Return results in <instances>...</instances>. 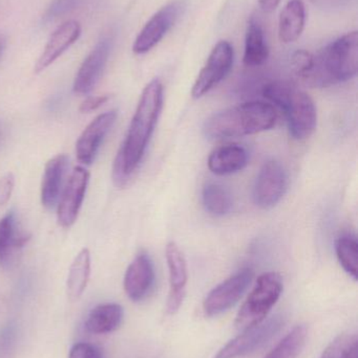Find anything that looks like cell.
<instances>
[{
    "instance_id": "obj_1",
    "label": "cell",
    "mask_w": 358,
    "mask_h": 358,
    "mask_svg": "<svg viewBox=\"0 0 358 358\" xmlns=\"http://www.w3.org/2000/svg\"><path fill=\"white\" fill-rule=\"evenodd\" d=\"M163 100V84L159 79L151 80L143 90L125 140L113 162V180L117 187L125 185L142 162L161 115Z\"/></svg>"
},
{
    "instance_id": "obj_2",
    "label": "cell",
    "mask_w": 358,
    "mask_h": 358,
    "mask_svg": "<svg viewBox=\"0 0 358 358\" xmlns=\"http://www.w3.org/2000/svg\"><path fill=\"white\" fill-rule=\"evenodd\" d=\"M358 34L349 31L311 56L308 65L296 76L309 87H329L349 81L357 76Z\"/></svg>"
},
{
    "instance_id": "obj_3",
    "label": "cell",
    "mask_w": 358,
    "mask_h": 358,
    "mask_svg": "<svg viewBox=\"0 0 358 358\" xmlns=\"http://www.w3.org/2000/svg\"><path fill=\"white\" fill-rule=\"evenodd\" d=\"M277 117L273 105L254 101L214 113L206 120L203 131L210 140L243 138L270 130Z\"/></svg>"
},
{
    "instance_id": "obj_4",
    "label": "cell",
    "mask_w": 358,
    "mask_h": 358,
    "mask_svg": "<svg viewBox=\"0 0 358 358\" xmlns=\"http://www.w3.org/2000/svg\"><path fill=\"white\" fill-rule=\"evenodd\" d=\"M263 96L285 113L290 136L296 141L310 138L317 128L315 101L307 92L286 81H273L263 87Z\"/></svg>"
},
{
    "instance_id": "obj_5",
    "label": "cell",
    "mask_w": 358,
    "mask_h": 358,
    "mask_svg": "<svg viewBox=\"0 0 358 358\" xmlns=\"http://www.w3.org/2000/svg\"><path fill=\"white\" fill-rule=\"evenodd\" d=\"M283 288V279L279 273L270 271L261 275L237 313L235 328L244 331L264 322L281 298Z\"/></svg>"
},
{
    "instance_id": "obj_6",
    "label": "cell",
    "mask_w": 358,
    "mask_h": 358,
    "mask_svg": "<svg viewBox=\"0 0 358 358\" xmlns=\"http://www.w3.org/2000/svg\"><path fill=\"white\" fill-rule=\"evenodd\" d=\"M284 323L283 315H273L267 321L242 331L221 348L214 358H239L250 355L273 340L283 328Z\"/></svg>"
},
{
    "instance_id": "obj_7",
    "label": "cell",
    "mask_w": 358,
    "mask_h": 358,
    "mask_svg": "<svg viewBox=\"0 0 358 358\" xmlns=\"http://www.w3.org/2000/svg\"><path fill=\"white\" fill-rule=\"evenodd\" d=\"M185 8L184 0H174L160 8L137 36L132 44V52L143 55L153 50L174 27Z\"/></svg>"
},
{
    "instance_id": "obj_8",
    "label": "cell",
    "mask_w": 358,
    "mask_h": 358,
    "mask_svg": "<svg viewBox=\"0 0 358 358\" xmlns=\"http://www.w3.org/2000/svg\"><path fill=\"white\" fill-rule=\"evenodd\" d=\"M252 279L254 271L250 268H243L219 284L204 300V315L214 317L229 310L245 294Z\"/></svg>"
},
{
    "instance_id": "obj_9",
    "label": "cell",
    "mask_w": 358,
    "mask_h": 358,
    "mask_svg": "<svg viewBox=\"0 0 358 358\" xmlns=\"http://www.w3.org/2000/svg\"><path fill=\"white\" fill-rule=\"evenodd\" d=\"M233 59L235 52L233 45L225 40L219 42L210 52L205 66L200 71L193 84L191 90L193 98H202L222 82L233 69Z\"/></svg>"
},
{
    "instance_id": "obj_10",
    "label": "cell",
    "mask_w": 358,
    "mask_h": 358,
    "mask_svg": "<svg viewBox=\"0 0 358 358\" xmlns=\"http://www.w3.org/2000/svg\"><path fill=\"white\" fill-rule=\"evenodd\" d=\"M288 189V174L277 161H268L263 165L254 187V203L261 208L277 206Z\"/></svg>"
},
{
    "instance_id": "obj_11",
    "label": "cell",
    "mask_w": 358,
    "mask_h": 358,
    "mask_svg": "<svg viewBox=\"0 0 358 358\" xmlns=\"http://www.w3.org/2000/svg\"><path fill=\"white\" fill-rule=\"evenodd\" d=\"M90 176V172L82 167H76L71 172L58 201L57 218L61 227L67 229L77 220L82 202L85 197Z\"/></svg>"
},
{
    "instance_id": "obj_12",
    "label": "cell",
    "mask_w": 358,
    "mask_h": 358,
    "mask_svg": "<svg viewBox=\"0 0 358 358\" xmlns=\"http://www.w3.org/2000/svg\"><path fill=\"white\" fill-rule=\"evenodd\" d=\"M111 45H113L111 38L103 37L90 50L76 73L73 84V90L75 94L83 96V94H90L94 90L106 67L111 52Z\"/></svg>"
},
{
    "instance_id": "obj_13",
    "label": "cell",
    "mask_w": 358,
    "mask_h": 358,
    "mask_svg": "<svg viewBox=\"0 0 358 358\" xmlns=\"http://www.w3.org/2000/svg\"><path fill=\"white\" fill-rule=\"evenodd\" d=\"M166 261L170 273V294H168L166 311L168 315H174L180 310L188 281V271L184 254L176 242H170L166 246Z\"/></svg>"
},
{
    "instance_id": "obj_14",
    "label": "cell",
    "mask_w": 358,
    "mask_h": 358,
    "mask_svg": "<svg viewBox=\"0 0 358 358\" xmlns=\"http://www.w3.org/2000/svg\"><path fill=\"white\" fill-rule=\"evenodd\" d=\"M117 110L107 111L95 117L76 143V157L83 165L94 162L106 134L117 120Z\"/></svg>"
},
{
    "instance_id": "obj_15",
    "label": "cell",
    "mask_w": 358,
    "mask_h": 358,
    "mask_svg": "<svg viewBox=\"0 0 358 358\" xmlns=\"http://www.w3.org/2000/svg\"><path fill=\"white\" fill-rule=\"evenodd\" d=\"M155 283L153 261L146 252H140L134 259L124 277V290L132 302L146 298Z\"/></svg>"
},
{
    "instance_id": "obj_16",
    "label": "cell",
    "mask_w": 358,
    "mask_h": 358,
    "mask_svg": "<svg viewBox=\"0 0 358 358\" xmlns=\"http://www.w3.org/2000/svg\"><path fill=\"white\" fill-rule=\"evenodd\" d=\"M81 35V25L78 21L67 20L59 25L44 46L43 52L35 64L34 71L41 73L52 65L63 52H67L74 43H76Z\"/></svg>"
},
{
    "instance_id": "obj_17",
    "label": "cell",
    "mask_w": 358,
    "mask_h": 358,
    "mask_svg": "<svg viewBox=\"0 0 358 358\" xmlns=\"http://www.w3.org/2000/svg\"><path fill=\"white\" fill-rule=\"evenodd\" d=\"M67 166L69 157L65 155H56L46 164L40 189V198L44 208H53L59 201Z\"/></svg>"
},
{
    "instance_id": "obj_18",
    "label": "cell",
    "mask_w": 358,
    "mask_h": 358,
    "mask_svg": "<svg viewBox=\"0 0 358 358\" xmlns=\"http://www.w3.org/2000/svg\"><path fill=\"white\" fill-rule=\"evenodd\" d=\"M248 159L249 157L244 147L225 145L212 151L208 157V168L216 176H230L245 169Z\"/></svg>"
},
{
    "instance_id": "obj_19",
    "label": "cell",
    "mask_w": 358,
    "mask_h": 358,
    "mask_svg": "<svg viewBox=\"0 0 358 358\" xmlns=\"http://www.w3.org/2000/svg\"><path fill=\"white\" fill-rule=\"evenodd\" d=\"M31 236L19 231L14 212H8L0 219V266L10 267L15 252L25 246Z\"/></svg>"
},
{
    "instance_id": "obj_20",
    "label": "cell",
    "mask_w": 358,
    "mask_h": 358,
    "mask_svg": "<svg viewBox=\"0 0 358 358\" xmlns=\"http://www.w3.org/2000/svg\"><path fill=\"white\" fill-rule=\"evenodd\" d=\"M124 310L121 305L105 303L95 307L88 313L85 329L92 334H107L119 329L123 322Z\"/></svg>"
},
{
    "instance_id": "obj_21",
    "label": "cell",
    "mask_w": 358,
    "mask_h": 358,
    "mask_svg": "<svg viewBox=\"0 0 358 358\" xmlns=\"http://www.w3.org/2000/svg\"><path fill=\"white\" fill-rule=\"evenodd\" d=\"M306 8L302 0H290L280 15L279 38L285 44L296 41L304 31Z\"/></svg>"
},
{
    "instance_id": "obj_22",
    "label": "cell",
    "mask_w": 358,
    "mask_h": 358,
    "mask_svg": "<svg viewBox=\"0 0 358 358\" xmlns=\"http://www.w3.org/2000/svg\"><path fill=\"white\" fill-rule=\"evenodd\" d=\"M269 57V48L265 41L264 31L254 18L248 22L245 36L243 62L246 66H261Z\"/></svg>"
},
{
    "instance_id": "obj_23",
    "label": "cell",
    "mask_w": 358,
    "mask_h": 358,
    "mask_svg": "<svg viewBox=\"0 0 358 358\" xmlns=\"http://www.w3.org/2000/svg\"><path fill=\"white\" fill-rule=\"evenodd\" d=\"M90 275V252L88 248H83L74 259L67 275V292L71 302L81 298L88 286Z\"/></svg>"
},
{
    "instance_id": "obj_24",
    "label": "cell",
    "mask_w": 358,
    "mask_h": 358,
    "mask_svg": "<svg viewBox=\"0 0 358 358\" xmlns=\"http://www.w3.org/2000/svg\"><path fill=\"white\" fill-rule=\"evenodd\" d=\"M202 199L205 210L214 216H225L233 208V194L221 183H207L204 187Z\"/></svg>"
},
{
    "instance_id": "obj_25",
    "label": "cell",
    "mask_w": 358,
    "mask_h": 358,
    "mask_svg": "<svg viewBox=\"0 0 358 358\" xmlns=\"http://www.w3.org/2000/svg\"><path fill=\"white\" fill-rule=\"evenodd\" d=\"M307 336L306 325L296 326L264 358H298L306 345Z\"/></svg>"
},
{
    "instance_id": "obj_26",
    "label": "cell",
    "mask_w": 358,
    "mask_h": 358,
    "mask_svg": "<svg viewBox=\"0 0 358 358\" xmlns=\"http://www.w3.org/2000/svg\"><path fill=\"white\" fill-rule=\"evenodd\" d=\"M336 252L340 264L350 277L357 281L358 269V242L351 234H344L336 239Z\"/></svg>"
},
{
    "instance_id": "obj_27",
    "label": "cell",
    "mask_w": 358,
    "mask_h": 358,
    "mask_svg": "<svg viewBox=\"0 0 358 358\" xmlns=\"http://www.w3.org/2000/svg\"><path fill=\"white\" fill-rule=\"evenodd\" d=\"M319 358H357V334H340L330 343Z\"/></svg>"
},
{
    "instance_id": "obj_28",
    "label": "cell",
    "mask_w": 358,
    "mask_h": 358,
    "mask_svg": "<svg viewBox=\"0 0 358 358\" xmlns=\"http://www.w3.org/2000/svg\"><path fill=\"white\" fill-rule=\"evenodd\" d=\"M18 345V330L14 322H8L0 329V358H13Z\"/></svg>"
},
{
    "instance_id": "obj_29",
    "label": "cell",
    "mask_w": 358,
    "mask_h": 358,
    "mask_svg": "<svg viewBox=\"0 0 358 358\" xmlns=\"http://www.w3.org/2000/svg\"><path fill=\"white\" fill-rule=\"evenodd\" d=\"M83 1L84 0H53L46 8L42 19L44 22L56 20L76 10Z\"/></svg>"
},
{
    "instance_id": "obj_30",
    "label": "cell",
    "mask_w": 358,
    "mask_h": 358,
    "mask_svg": "<svg viewBox=\"0 0 358 358\" xmlns=\"http://www.w3.org/2000/svg\"><path fill=\"white\" fill-rule=\"evenodd\" d=\"M69 358H102V355L95 345L78 343L71 347Z\"/></svg>"
},
{
    "instance_id": "obj_31",
    "label": "cell",
    "mask_w": 358,
    "mask_h": 358,
    "mask_svg": "<svg viewBox=\"0 0 358 358\" xmlns=\"http://www.w3.org/2000/svg\"><path fill=\"white\" fill-rule=\"evenodd\" d=\"M15 178L13 173H6L0 178V206L8 203L14 189Z\"/></svg>"
},
{
    "instance_id": "obj_32",
    "label": "cell",
    "mask_w": 358,
    "mask_h": 358,
    "mask_svg": "<svg viewBox=\"0 0 358 358\" xmlns=\"http://www.w3.org/2000/svg\"><path fill=\"white\" fill-rule=\"evenodd\" d=\"M109 98H111L109 94L88 96V98H86L85 100L82 102V104L80 105V113H92V111L97 110V109L100 108L102 105H104L105 103L109 100Z\"/></svg>"
},
{
    "instance_id": "obj_33",
    "label": "cell",
    "mask_w": 358,
    "mask_h": 358,
    "mask_svg": "<svg viewBox=\"0 0 358 358\" xmlns=\"http://www.w3.org/2000/svg\"><path fill=\"white\" fill-rule=\"evenodd\" d=\"M281 3V0H259L261 8L264 12L271 13Z\"/></svg>"
},
{
    "instance_id": "obj_34",
    "label": "cell",
    "mask_w": 358,
    "mask_h": 358,
    "mask_svg": "<svg viewBox=\"0 0 358 358\" xmlns=\"http://www.w3.org/2000/svg\"><path fill=\"white\" fill-rule=\"evenodd\" d=\"M6 37L4 36V34H2L0 31V58H1L2 55H4V50H6Z\"/></svg>"
}]
</instances>
